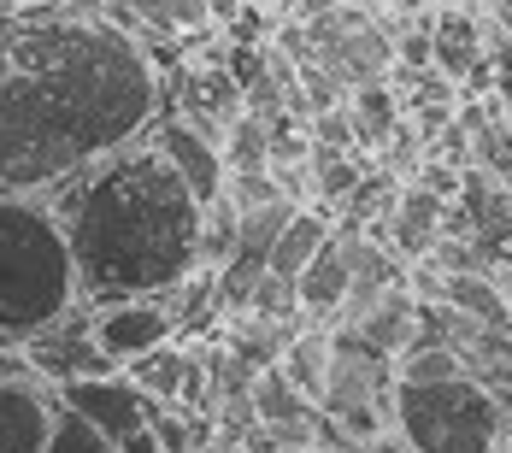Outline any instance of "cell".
Masks as SVG:
<instances>
[{
	"label": "cell",
	"mask_w": 512,
	"mask_h": 453,
	"mask_svg": "<svg viewBox=\"0 0 512 453\" xmlns=\"http://www.w3.org/2000/svg\"><path fill=\"white\" fill-rule=\"evenodd\" d=\"M154 118V53L101 0L0 6V195H48Z\"/></svg>",
	"instance_id": "obj_1"
},
{
	"label": "cell",
	"mask_w": 512,
	"mask_h": 453,
	"mask_svg": "<svg viewBox=\"0 0 512 453\" xmlns=\"http://www.w3.org/2000/svg\"><path fill=\"white\" fill-rule=\"evenodd\" d=\"M42 201L65 230L77 301H159L201 271V206L148 136L65 177Z\"/></svg>",
	"instance_id": "obj_2"
},
{
	"label": "cell",
	"mask_w": 512,
	"mask_h": 453,
	"mask_svg": "<svg viewBox=\"0 0 512 453\" xmlns=\"http://www.w3.org/2000/svg\"><path fill=\"white\" fill-rule=\"evenodd\" d=\"M77 306L65 230L36 195H0V348H18Z\"/></svg>",
	"instance_id": "obj_3"
},
{
	"label": "cell",
	"mask_w": 512,
	"mask_h": 453,
	"mask_svg": "<svg viewBox=\"0 0 512 453\" xmlns=\"http://www.w3.org/2000/svg\"><path fill=\"white\" fill-rule=\"evenodd\" d=\"M389 436L407 453H495L501 406L489 401L471 377H460V383H430V389L395 383Z\"/></svg>",
	"instance_id": "obj_4"
},
{
	"label": "cell",
	"mask_w": 512,
	"mask_h": 453,
	"mask_svg": "<svg viewBox=\"0 0 512 453\" xmlns=\"http://www.w3.org/2000/svg\"><path fill=\"white\" fill-rule=\"evenodd\" d=\"M295 30L307 36V59L342 89H377L395 77V42L377 12L359 0H295Z\"/></svg>",
	"instance_id": "obj_5"
},
{
	"label": "cell",
	"mask_w": 512,
	"mask_h": 453,
	"mask_svg": "<svg viewBox=\"0 0 512 453\" xmlns=\"http://www.w3.org/2000/svg\"><path fill=\"white\" fill-rule=\"evenodd\" d=\"M89 318H95V306H71V312H59L53 324H42L36 336H24L18 353L36 365V377L48 383V389H65V383H89V377H112L118 365L95 348V330H89Z\"/></svg>",
	"instance_id": "obj_6"
},
{
	"label": "cell",
	"mask_w": 512,
	"mask_h": 453,
	"mask_svg": "<svg viewBox=\"0 0 512 453\" xmlns=\"http://www.w3.org/2000/svg\"><path fill=\"white\" fill-rule=\"evenodd\" d=\"M65 412H77L89 430H101L106 442L118 448V442H130L136 430H148V418H154L159 406L124 377V371H112V377H89V383H65V389H53Z\"/></svg>",
	"instance_id": "obj_7"
},
{
	"label": "cell",
	"mask_w": 512,
	"mask_h": 453,
	"mask_svg": "<svg viewBox=\"0 0 512 453\" xmlns=\"http://www.w3.org/2000/svg\"><path fill=\"white\" fill-rule=\"evenodd\" d=\"M89 330H95V348H101L118 371H124V365H136V359H148L154 348H171V342H177V324H171L165 301L95 306Z\"/></svg>",
	"instance_id": "obj_8"
},
{
	"label": "cell",
	"mask_w": 512,
	"mask_h": 453,
	"mask_svg": "<svg viewBox=\"0 0 512 453\" xmlns=\"http://www.w3.org/2000/svg\"><path fill=\"white\" fill-rule=\"evenodd\" d=\"M106 18L124 24L142 48H165V42H189L212 30V0H101Z\"/></svg>",
	"instance_id": "obj_9"
},
{
	"label": "cell",
	"mask_w": 512,
	"mask_h": 453,
	"mask_svg": "<svg viewBox=\"0 0 512 453\" xmlns=\"http://www.w3.org/2000/svg\"><path fill=\"white\" fill-rule=\"evenodd\" d=\"M148 142H154L159 159L177 171V183L189 189V201L201 206V212L224 195V159H218V148L201 142L195 130H183L177 118H154V124H148Z\"/></svg>",
	"instance_id": "obj_10"
},
{
	"label": "cell",
	"mask_w": 512,
	"mask_h": 453,
	"mask_svg": "<svg viewBox=\"0 0 512 453\" xmlns=\"http://www.w3.org/2000/svg\"><path fill=\"white\" fill-rule=\"evenodd\" d=\"M483 59H489V53H483V24H477V12L436 6V12H430V71H442V77L460 89Z\"/></svg>",
	"instance_id": "obj_11"
},
{
	"label": "cell",
	"mask_w": 512,
	"mask_h": 453,
	"mask_svg": "<svg viewBox=\"0 0 512 453\" xmlns=\"http://www.w3.org/2000/svg\"><path fill=\"white\" fill-rule=\"evenodd\" d=\"M53 412H59L53 389H12V383H0V453H42Z\"/></svg>",
	"instance_id": "obj_12"
},
{
	"label": "cell",
	"mask_w": 512,
	"mask_h": 453,
	"mask_svg": "<svg viewBox=\"0 0 512 453\" xmlns=\"http://www.w3.org/2000/svg\"><path fill=\"white\" fill-rule=\"evenodd\" d=\"M342 301H348V265H342L336 236H330L324 248L312 253L307 271L295 277V306H301V318H307V324H330Z\"/></svg>",
	"instance_id": "obj_13"
},
{
	"label": "cell",
	"mask_w": 512,
	"mask_h": 453,
	"mask_svg": "<svg viewBox=\"0 0 512 453\" xmlns=\"http://www.w3.org/2000/svg\"><path fill=\"white\" fill-rule=\"evenodd\" d=\"M348 130H354V153H371L383 148L395 130H401V95H395V83H377V89H354L348 95Z\"/></svg>",
	"instance_id": "obj_14"
},
{
	"label": "cell",
	"mask_w": 512,
	"mask_h": 453,
	"mask_svg": "<svg viewBox=\"0 0 512 453\" xmlns=\"http://www.w3.org/2000/svg\"><path fill=\"white\" fill-rule=\"evenodd\" d=\"M324 242H330V218H324V212H312V206H301V212L283 224V236L271 242V253H265V271H271V277H283V283H295Z\"/></svg>",
	"instance_id": "obj_15"
},
{
	"label": "cell",
	"mask_w": 512,
	"mask_h": 453,
	"mask_svg": "<svg viewBox=\"0 0 512 453\" xmlns=\"http://www.w3.org/2000/svg\"><path fill=\"white\" fill-rule=\"evenodd\" d=\"M277 371L307 395L312 406H318V389H324V371H330V330L324 324H307L289 348H283V359H277Z\"/></svg>",
	"instance_id": "obj_16"
},
{
	"label": "cell",
	"mask_w": 512,
	"mask_h": 453,
	"mask_svg": "<svg viewBox=\"0 0 512 453\" xmlns=\"http://www.w3.org/2000/svg\"><path fill=\"white\" fill-rule=\"evenodd\" d=\"M218 159H224V177H254V171H265V159H271V124L242 112V118L224 130Z\"/></svg>",
	"instance_id": "obj_17"
},
{
	"label": "cell",
	"mask_w": 512,
	"mask_h": 453,
	"mask_svg": "<svg viewBox=\"0 0 512 453\" xmlns=\"http://www.w3.org/2000/svg\"><path fill=\"white\" fill-rule=\"evenodd\" d=\"M395 383H407V389H430V383H460L465 377V365H460V353H448V348H407L395 365Z\"/></svg>",
	"instance_id": "obj_18"
},
{
	"label": "cell",
	"mask_w": 512,
	"mask_h": 453,
	"mask_svg": "<svg viewBox=\"0 0 512 453\" xmlns=\"http://www.w3.org/2000/svg\"><path fill=\"white\" fill-rule=\"evenodd\" d=\"M42 453H118V448L106 442L101 430H89L77 412H65V406H59V412H53V424H48V448H42Z\"/></svg>",
	"instance_id": "obj_19"
},
{
	"label": "cell",
	"mask_w": 512,
	"mask_h": 453,
	"mask_svg": "<svg viewBox=\"0 0 512 453\" xmlns=\"http://www.w3.org/2000/svg\"><path fill=\"white\" fill-rule=\"evenodd\" d=\"M307 142L312 148H342V153H354V130H348V112L336 106V112H318L307 124Z\"/></svg>",
	"instance_id": "obj_20"
},
{
	"label": "cell",
	"mask_w": 512,
	"mask_h": 453,
	"mask_svg": "<svg viewBox=\"0 0 512 453\" xmlns=\"http://www.w3.org/2000/svg\"><path fill=\"white\" fill-rule=\"evenodd\" d=\"M0 383H12V389H48V383L36 377V365L18 348H0Z\"/></svg>",
	"instance_id": "obj_21"
},
{
	"label": "cell",
	"mask_w": 512,
	"mask_h": 453,
	"mask_svg": "<svg viewBox=\"0 0 512 453\" xmlns=\"http://www.w3.org/2000/svg\"><path fill=\"white\" fill-rule=\"evenodd\" d=\"M118 453H159L154 430H136V436H130V442H118Z\"/></svg>",
	"instance_id": "obj_22"
},
{
	"label": "cell",
	"mask_w": 512,
	"mask_h": 453,
	"mask_svg": "<svg viewBox=\"0 0 512 453\" xmlns=\"http://www.w3.org/2000/svg\"><path fill=\"white\" fill-rule=\"evenodd\" d=\"M359 453H407V448H401L395 436H377V442H365V448H359Z\"/></svg>",
	"instance_id": "obj_23"
},
{
	"label": "cell",
	"mask_w": 512,
	"mask_h": 453,
	"mask_svg": "<svg viewBox=\"0 0 512 453\" xmlns=\"http://www.w3.org/2000/svg\"><path fill=\"white\" fill-rule=\"evenodd\" d=\"M0 6H6V0H0Z\"/></svg>",
	"instance_id": "obj_24"
}]
</instances>
